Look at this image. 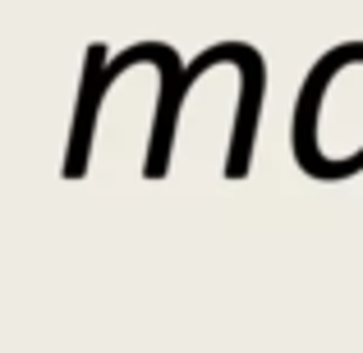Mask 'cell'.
Wrapping results in <instances>:
<instances>
[{
    "mask_svg": "<svg viewBox=\"0 0 363 353\" xmlns=\"http://www.w3.org/2000/svg\"><path fill=\"white\" fill-rule=\"evenodd\" d=\"M294 161L313 179L363 170V42L313 64L294 106Z\"/></svg>",
    "mask_w": 363,
    "mask_h": 353,
    "instance_id": "cell-1",
    "label": "cell"
}]
</instances>
